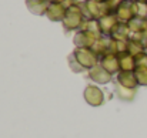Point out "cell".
Listing matches in <instances>:
<instances>
[{
  "mask_svg": "<svg viewBox=\"0 0 147 138\" xmlns=\"http://www.w3.org/2000/svg\"><path fill=\"white\" fill-rule=\"evenodd\" d=\"M69 66L74 73L89 71L98 64V57L92 48H79L76 47L74 51L67 57Z\"/></svg>",
  "mask_w": 147,
  "mask_h": 138,
  "instance_id": "obj_1",
  "label": "cell"
},
{
  "mask_svg": "<svg viewBox=\"0 0 147 138\" xmlns=\"http://www.w3.org/2000/svg\"><path fill=\"white\" fill-rule=\"evenodd\" d=\"M86 20V16L83 13V9L80 6V3H73L67 7V11H66V16L61 21L63 24V29L64 31H74V30H80L83 23Z\"/></svg>",
  "mask_w": 147,
  "mask_h": 138,
  "instance_id": "obj_2",
  "label": "cell"
},
{
  "mask_svg": "<svg viewBox=\"0 0 147 138\" xmlns=\"http://www.w3.org/2000/svg\"><path fill=\"white\" fill-rule=\"evenodd\" d=\"M80 6L83 9L86 19L100 20L101 17L109 14V9L106 6V1H103V0H83V3H80Z\"/></svg>",
  "mask_w": 147,
  "mask_h": 138,
  "instance_id": "obj_3",
  "label": "cell"
},
{
  "mask_svg": "<svg viewBox=\"0 0 147 138\" xmlns=\"http://www.w3.org/2000/svg\"><path fill=\"white\" fill-rule=\"evenodd\" d=\"M83 97L86 100L87 104H90L92 107H100L104 104L106 101V97H104V92L103 90L97 87L96 84H89L86 86V90L83 92Z\"/></svg>",
  "mask_w": 147,
  "mask_h": 138,
  "instance_id": "obj_4",
  "label": "cell"
},
{
  "mask_svg": "<svg viewBox=\"0 0 147 138\" xmlns=\"http://www.w3.org/2000/svg\"><path fill=\"white\" fill-rule=\"evenodd\" d=\"M101 36H97L92 31H87V30H77V33L74 34L73 37V43L74 46L79 47V48H92L93 44L97 42Z\"/></svg>",
  "mask_w": 147,
  "mask_h": 138,
  "instance_id": "obj_5",
  "label": "cell"
},
{
  "mask_svg": "<svg viewBox=\"0 0 147 138\" xmlns=\"http://www.w3.org/2000/svg\"><path fill=\"white\" fill-rule=\"evenodd\" d=\"M98 64H100L106 71H109L111 76L120 73V64H119V57H117V54L107 53V54L101 56V57L98 58Z\"/></svg>",
  "mask_w": 147,
  "mask_h": 138,
  "instance_id": "obj_6",
  "label": "cell"
},
{
  "mask_svg": "<svg viewBox=\"0 0 147 138\" xmlns=\"http://www.w3.org/2000/svg\"><path fill=\"white\" fill-rule=\"evenodd\" d=\"M116 16L120 23H129L136 17V9H134V1L126 0L116 11Z\"/></svg>",
  "mask_w": 147,
  "mask_h": 138,
  "instance_id": "obj_7",
  "label": "cell"
},
{
  "mask_svg": "<svg viewBox=\"0 0 147 138\" xmlns=\"http://www.w3.org/2000/svg\"><path fill=\"white\" fill-rule=\"evenodd\" d=\"M114 83L123 86V87H127V88H133V90H137L139 87V83H137V78L134 76V71H120L116 74V78H113Z\"/></svg>",
  "mask_w": 147,
  "mask_h": 138,
  "instance_id": "obj_8",
  "label": "cell"
},
{
  "mask_svg": "<svg viewBox=\"0 0 147 138\" xmlns=\"http://www.w3.org/2000/svg\"><path fill=\"white\" fill-rule=\"evenodd\" d=\"M98 23H100L101 34L106 36V37H110L111 33H113V30L116 29V26H117L120 21H119V19H117V16H116L114 13H109V14H106L104 17H101V19L98 20Z\"/></svg>",
  "mask_w": 147,
  "mask_h": 138,
  "instance_id": "obj_9",
  "label": "cell"
},
{
  "mask_svg": "<svg viewBox=\"0 0 147 138\" xmlns=\"http://www.w3.org/2000/svg\"><path fill=\"white\" fill-rule=\"evenodd\" d=\"M66 11H67V6L63 4V3H50L49 7H47V11H46V17L51 20V21H63L64 16H66Z\"/></svg>",
  "mask_w": 147,
  "mask_h": 138,
  "instance_id": "obj_10",
  "label": "cell"
},
{
  "mask_svg": "<svg viewBox=\"0 0 147 138\" xmlns=\"http://www.w3.org/2000/svg\"><path fill=\"white\" fill-rule=\"evenodd\" d=\"M89 78L97 84H109L110 81H113V76L109 71H106L100 64L93 67L92 70H89Z\"/></svg>",
  "mask_w": 147,
  "mask_h": 138,
  "instance_id": "obj_11",
  "label": "cell"
},
{
  "mask_svg": "<svg viewBox=\"0 0 147 138\" xmlns=\"http://www.w3.org/2000/svg\"><path fill=\"white\" fill-rule=\"evenodd\" d=\"M119 57V64H120V71H134L136 70V57L130 54L129 51H124L117 56Z\"/></svg>",
  "mask_w": 147,
  "mask_h": 138,
  "instance_id": "obj_12",
  "label": "cell"
},
{
  "mask_svg": "<svg viewBox=\"0 0 147 138\" xmlns=\"http://www.w3.org/2000/svg\"><path fill=\"white\" fill-rule=\"evenodd\" d=\"M47 0H26V6L30 10V13L36 16H46L47 7H49Z\"/></svg>",
  "mask_w": 147,
  "mask_h": 138,
  "instance_id": "obj_13",
  "label": "cell"
},
{
  "mask_svg": "<svg viewBox=\"0 0 147 138\" xmlns=\"http://www.w3.org/2000/svg\"><path fill=\"white\" fill-rule=\"evenodd\" d=\"M111 39L114 40H121V42H129L130 40V29H129V24L127 23H119L116 26V29L113 30Z\"/></svg>",
  "mask_w": 147,
  "mask_h": 138,
  "instance_id": "obj_14",
  "label": "cell"
},
{
  "mask_svg": "<svg viewBox=\"0 0 147 138\" xmlns=\"http://www.w3.org/2000/svg\"><path fill=\"white\" fill-rule=\"evenodd\" d=\"M114 92L117 95V98L123 100V101H131L136 95V90L133 88H127V87H123L117 83H114Z\"/></svg>",
  "mask_w": 147,
  "mask_h": 138,
  "instance_id": "obj_15",
  "label": "cell"
},
{
  "mask_svg": "<svg viewBox=\"0 0 147 138\" xmlns=\"http://www.w3.org/2000/svg\"><path fill=\"white\" fill-rule=\"evenodd\" d=\"M109 43H110V37L101 36L97 42L93 44L92 50L96 53V56H97L98 58H100L101 56H104V54H107V53H109Z\"/></svg>",
  "mask_w": 147,
  "mask_h": 138,
  "instance_id": "obj_16",
  "label": "cell"
},
{
  "mask_svg": "<svg viewBox=\"0 0 147 138\" xmlns=\"http://www.w3.org/2000/svg\"><path fill=\"white\" fill-rule=\"evenodd\" d=\"M127 51L136 57L137 54H140V53H144V51H146V43H144V42H142V40L130 39V40L127 42Z\"/></svg>",
  "mask_w": 147,
  "mask_h": 138,
  "instance_id": "obj_17",
  "label": "cell"
},
{
  "mask_svg": "<svg viewBox=\"0 0 147 138\" xmlns=\"http://www.w3.org/2000/svg\"><path fill=\"white\" fill-rule=\"evenodd\" d=\"M127 51V42H121V40H114L110 37V43H109V53L113 54H121Z\"/></svg>",
  "mask_w": 147,
  "mask_h": 138,
  "instance_id": "obj_18",
  "label": "cell"
},
{
  "mask_svg": "<svg viewBox=\"0 0 147 138\" xmlns=\"http://www.w3.org/2000/svg\"><path fill=\"white\" fill-rule=\"evenodd\" d=\"M82 30H87V31H92L97 36H103L101 34V29H100V23L96 19H86L83 26H82Z\"/></svg>",
  "mask_w": 147,
  "mask_h": 138,
  "instance_id": "obj_19",
  "label": "cell"
},
{
  "mask_svg": "<svg viewBox=\"0 0 147 138\" xmlns=\"http://www.w3.org/2000/svg\"><path fill=\"white\" fill-rule=\"evenodd\" d=\"M134 76H136V78H137L139 86L147 87V67H136Z\"/></svg>",
  "mask_w": 147,
  "mask_h": 138,
  "instance_id": "obj_20",
  "label": "cell"
},
{
  "mask_svg": "<svg viewBox=\"0 0 147 138\" xmlns=\"http://www.w3.org/2000/svg\"><path fill=\"white\" fill-rule=\"evenodd\" d=\"M134 9H136V17L146 20L147 19V3L134 0Z\"/></svg>",
  "mask_w": 147,
  "mask_h": 138,
  "instance_id": "obj_21",
  "label": "cell"
},
{
  "mask_svg": "<svg viewBox=\"0 0 147 138\" xmlns=\"http://www.w3.org/2000/svg\"><path fill=\"white\" fill-rule=\"evenodd\" d=\"M124 1H126V0H106V6H107V9H109V13H114V14H116L117 9H119Z\"/></svg>",
  "mask_w": 147,
  "mask_h": 138,
  "instance_id": "obj_22",
  "label": "cell"
},
{
  "mask_svg": "<svg viewBox=\"0 0 147 138\" xmlns=\"http://www.w3.org/2000/svg\"><path fill=\"white\" fill-rule=\"evenodd\" d=\"M136 67H147V51L136 56Z\"/></svg>",
  "mask_w": 147,
  "mask_h": 138,
  "instance_id": "obj_23",
  "label": "cell"
},
{
  "mask_svg": "<svg viewBox=\"0 0 147 138\" xmlns=\"http://www.w3.org/2000/svg\"><path fill=\"white\" fill-rule=\"evenodd\" d=\"M137 1H143V3H147V0H137Z\"/></svg>",
  "mask_w": 147,
  "mask_h": 138,
  "instance_id": "obj_24",
  "label": "cell"
},
{
  "mask_svg": "<svg viewBox=\"0 0 147 138\" xmlns=\"http://www.w3.org/2000/svg\"><path fill=\"white\" fill-rule=\"evenodd\" d=\"M144 43H146V51H147V39H146V42H144Z\"/></svg>",
  "mask_w": 147,
  "mask_h": 138,
  "instance_id": "obj_25",
  "label": "cell"
},
{
  "mask_svg": "<svg viewBox=\"0 0 147 138\" xmlns=\"http://www.w3.org/2000/svg\"><path fill=\"white\" fill-rule=\"evenodd\" d=\"M129 1H134V0H129Z\"/></svg>",
  "mask_w": 147,
  "mask_h": 138,
  "instance_id": "obj_26",
  "label": "cell"
},
{
  "mask_svg": "<svg viewBox=\"0 0 147 138\" xmlns=\"http://www.w3.org/2000/svg\"><path fill=\"white\" fill-rule=\"evenodd\" d=\"M103 1H106V0H103Z\"/></svg>",
  "mask_w": 147,
  "mask_h": 138,
  "instance_id": "obj_27",
  "label": "cell"
}]
</instances>
